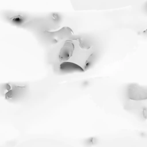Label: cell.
Segmentation results:
<instances>
[{"mask_svg": "<svg viewBox=\"0 0 147 147\" xmlns=\"http://www.w3.org/2000/svg\"><path fill=\"white\" fill-rule=\"evenodd\" d=\"M143 33H144V34H147V29H146L145 31H144V32H143Z\"/></svg>", "mask_w": 147, "mask_h": 147, "instance_id": "3957f363", "label": "cell"}, {"mask_svg": "<svg viewBox=\"0 0 147 147\" xmlns=\"http://www.w3.org/2000/svg\"><path fill=\"white\" fill-rule=\"evenodd\" d=\"M142 9H143L144 11L147 14V1L144 4V5L142 6Z\"/></svg>", "mask_w": 147, "mask_h": 147, "instance_id": "7a4b0ae2", "label": "cell"}, {"mask_svg": "<svg viewBox=\"0 0 147 147\" xmlns=\"http://www.w3.org/2000/svg\"><path fill=\"white\" fill-rule=\"evenodd\" d=\"M128 99L133 101H140L147 99V88L139 85H130L126 90Z\"/></svg>", "mask_w": 147, "mask_h": 147, "instance_id": "6da1fadb", "label": "cell"}]
</instances>
